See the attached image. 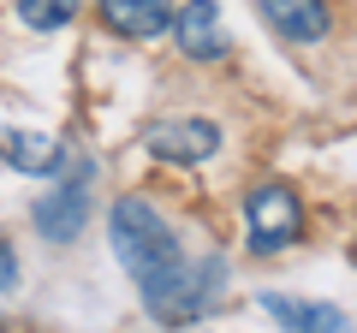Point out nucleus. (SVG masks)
<instances>
[{
    "instance_id": "nucleus-3",
    "label": "nucleus",
    "mask_w": 357,
    "mask_h": 333,
    "mask_svg": "<svg viewBox=\"0 0 357 333\" xmlns=\"http://www.w3.org/2000/svg\"><path fill=\"white\" fill-rule=\"evenodd\" d=\"M89 185H96V161L72 155L66 179H60V185H48V196H36V208H30V220L42 226V238L72 244L77 232L89 226Z\"/></svg>"
},
{
    "instance_id": "nucleus-10",
    "label": "nucleus",
    "mask_w": 357,
    "mask_h": 333,
    "mask_svg": "<svg viewBox=\"0 0 357 333\" xmlns=\"http://www.w3.org/2000/svg\"><path fill=\"white\" fill-rule=\"evenodd\" d=\"M18 18L30 30H66L77 18V0H18Z\"/></svg>"
},
{
    "instance_id": "nucleus-8",
    "label": "nucleus",
    "mask_w": 357,
    "mask_h": 333,
    "mask_svg": "<svg viewBox=\"0 0 357 333\" xmlns=\"http://www.w3.org/2000/svg\"><path fill=\"white\" fill-rule=\"evenodd\" d=\"M0 161L18 166V173L48 179V173H60V166H66V149L54 137H42V131H0Z\"/></svg>"
},
{
    "instance_id": "nucleus-5",
    "label": "nucleus",
    "mask_w": 357,
    "mask_h": 333,
    "mask_svg": "<svg viewBox=\"0 0 357 333\" xmlns=\"http://www.w3.org/2000/svg\"><path fill=\"white\" fill-rule=\"evenodd\" d=\"M173 36H178V54H191V60H227V30H220V13L215 0H191V6H178L173 18Z\"/></svg>"
},
{
    "instance_id": "nucleus-6",
    "label": "nucleus",
    "mask_w": 357,
    "mask_h": 333,
    "mask_svg": "<svg viewBox=\"0 0 357 333\" xmlns=\"http://www.w3.org/2000/svg\"><path fill=\"white\" fill-rule=\"evenodd\" d=\"M268 18V30L286 42H321L333 30V6L328 0H256Z\"/></svg>"
},
{
    "instance_id": "nucleus-1",
    "label": "nucleus",
    "mask_w": 357,
    "mask_h": 333,
    "mask_svg": "<svg viewBox=\"0 0 357 333\" xmlns=\"http://www.w3.org/2000/svg\"><path fill=\"white\" fill-rule=\"evenodd\" d=\"M107 238H114V256L126 262V274L137 280L143 309H149L155 321L178 327V321H197V316L215 309L227 262H220V256L191 262V256H185V244H178V232L161 220L155 203H143V196H119V203L107 208Z\"/></svg>"
},
{
    "instance_id": "nucleus-11",
    "label": "nucleus",
    "mask_w": 357,
    "mask_h": 333,
    "mask_svg": "<svg viewBox=\"0 0 357 333\" xmlns=\"http://www.w3.org/2000/svg\"><path fill=\"white\" fill-rule=\"evenodd\" d=\"M13 286H18V250L0 238V292H13Z\"/></svg>"
},
{
    "instance_id": "nucleus-9",
    "label": "nucleus",
    "mask_w": 357,
    "mask_h": 333,
    "mask_svg": "<svg viewBox=\"0 0 357 333\" xmlns=\"http://www.w3.org/2000/svg\"><path fill=\"white\" fill-rule=\"evenodd\" d=\"M262 309L280 321V327H298V333H340L345 327V309L304 304V297H286V292H262Z\"/></svg>"
},
{
    "instance_id": "nucleus-4",
    "label": "nucleus",
    "mask_w": 357,
    "mask_h": 333,
    "mask_svg": "<svg viewBox=\"0 0 357 333\" xmlns=\"http://www.w3.org/2000/svg\"><path fill=\"white\" fill-rule=\"evenodd\" d=\"M143 149L155 161H173V166H197L220 149V125L215 119H155L143 131Z\"/></svg>"
},
{
    "instance_id": "nucleus-2",
    "label": "nucleus",
    "mask_w": 357,
    "mask_h": 333,
    "mask_svg": "<svg viewBox=\"0 0 357 333\" xmlns=\"http://www.w3.org/2000/svg\"><path fill=\"white\" fill-rule=\"evenodd\" d=\"M304 238V203L292 185H250L244 191V244L256 256H280L286 244Z\"/></svg>"
},
{
    "instance_id": "nucleus-7",
    "label": "nucleus",
    "mask_w": 357,
    "mask_h": 333,
    "mask_svg": "<svg viewBox=\"0 0 357 333\" xmlns=\"http://www.w3.org/2000/svg\"><path fill=\"white\" fill-rule=\"evenodd\" d=\"M96 13H102V24L114 30V36H126V42H149V36H161V30H167L173 6H167V0H102Z\"/></svg>"
}]
</instances>
